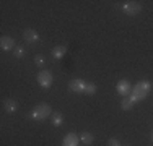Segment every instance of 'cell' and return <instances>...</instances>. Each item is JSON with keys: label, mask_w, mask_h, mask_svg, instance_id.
Listing matches in <instances>:
<instances>
[{"label": "cell", "mask_w": 153, "mask_h": 146, "mask_svg": "<svg viewBox=\"0 0 153 146\" xmlns=\"http://www.w3.org/2000/svg\"><path fill=\"white\" fill-rule=\"evenodd\" d=\"M152 89V85L150 81H147V80H142V81H138L135 86L132 88V91H130V99L134 102H138V101H143L145 97L148 96V93H150Z\"/></svg>", "instance_id": "6da1fadb"}, {"label": "cell", "mask_w": 153, "mask_h": 146, "mask_svg": "<svg viewBox=\"0 0 153 146\" xmlns=\"http://www.w3.org/2000/svg\"><path fill=\"white\" fill-rule=\"evenodd\" d=\"M49 115H52V107H51L47 102H41V104H38L34 109H33V112H31V117L34 120H38V122L46 120Z\"/></svg>", "instance_id": "7a4b0ae2"}, {"label": "cell", "mask_w": 153, "mask_h": 146, "mask_svg": "<svg viewBox=\"0 0 153 146\" xmlns=\"http://www.w3.org/2000/svg\"><path fill=\"white\" fill-rule=\"evenodd\" d=\"M142 3L140 2H134V0H129V2H124L122 3V10L126 12L127 15H130V16H134V15H138L142 12Z\"/></svg>", "instance_id": "3957f363"}, {"label": "cell", "mask_w": 153, "mask_h": 146, "mask_svg": "<svg viewBox=\"0 0 153 146\" xmlns=\"http://www.w3.org/2000/svg\"><path fill=\"white\" fill-rule=\"evenodd\" d=\"M36 80H38L39 86L42 88H51V85H52V73H51L49 70H41L38 73V76H36Z\"/></svg>", "instance_id": "277c9868"}, {"label": "cell", "mask_w": 153, "mask_h": 146, "mask_svg": "<svg viewBox=\"0 0 153 146\" xmlns=\"http://www.w3.org/2000/svg\"><path fill=\"white\" fill-rule=\"evenodd\" d=\"M85 86H86V83L80 78H74L68 81V89L72 93H85Z\"/></svg>", "instance_id": "5b68a950"}, {"label": "cell", "mask_w": 153, "mask_h": 146, "mask_svg": "<svg viewBox=\"0 0 153 146\" xmlns=\"http://www.w3.org/2000/svg\"><path fill=\"white\" fill-rule=\"evenodd\" d=\"M116 91L126 97V96H129V94H130L132 86H130V83L127 81V80H121V81H117V85H116Z\"/></svg>", "instance_id": "8992f818"}, {"label": "cell", "mask_w": 153, "mask_h": 146, "mask_svg": "<svg viewBox=\"0 0 153 146\" xmlns=\"http://www.w3.org/2000/svg\"><path fill=\"white\" fill-rule=\"evenodd\" d=\"M23 39L30 44H36V42H39V34L36 32V29L28 28V29H25V32H23Z\"/></svg>", "instance_id": "52a82bcc"}, {"label": "cell", "mask_w": 153, "mask_h": 146, "mask_svg": "<svg viewBox=\"0 0 153 146\" xmlns=\"http://www.w3.org/2000/svg\"><path fill=\"white\" fill-rule=\"evenodd\" d=\"M78 136L75 135V131H70V133H67L64 136V140H62V146H78Z\"/></svg>", "instance_id": "ba28073f"}, {"label": "cell", "mask_w": 153, "mask_h": 146, "mask_svg": "<svg viewBox=\"0 0 153 146\" xmlns=\"http://www.w3.org/2000/svg\"><path fill=\"white\" fill-rule=\"evenodd\" d=\"M0 47H2L3 50H12L15 49V39L10 38V36H2V39H0Z\"/></svg>", "instance_id": "9c48e42d"}, {"label": "cell", "mask_w": 153, "mask_h": 146, "mask_svg": "<svg viewBox=\"0 0 153 146\" xmlns=\"http://www.w3.org/2000/svg\"><path fill=\"white\" fill-rule=\"evenodd\" d=\"M65 54H67V46H56L52 49V52H51V55L54 58H57V60H60Z\"/></svg>", "instance_id": "30bf717a"}, {"label": "cell", "mask_w": 153, "mask_h": 146, "mask_svg": "<svg viewBox=\"0 0 153 146\" xmlns=\"http://www.w3.org/2000/svg\"><path fill=\"white\" fill-rule=\"evenodd\" d=\"M80 141H82L83 145H86V146L93 145V141H94L93 133H90V131H83V133L80 135Z\"/></svg>", "instance_id": "8fae6325"}, {"label": "cell", "mask_w": 153, "mask_h": 146, "mask_svg": "<svg viewBox=\"0 0 153 146\" xmlns=\"http://www.w3.org/2000/svg\"><path fill=\"white\" fill-rule=\"evenodd\" d=\"M3 107H5L7 112H15L18 109V102L15 99H5L3 101Z\"/></svg>", "instance_id": "7c38bea8"}, {"label": "cell", "mask_w": 153, "mask_h": 146, "mask_svg": "<svg viewBox=\"0 0 153 146\" xmlns=\"http://www.w3.org/2000/svg\"><path fill=\"white\" fill-rule=\"evenodd\" d=\"M51 122H52L54 127H60L62 123H64V115H62L60 112H54V114L51 115Z\"/></svg>", "instance_id": "4fadbf2b"}, {"label": "cell", "mask_w": 153, "mask_h": 146, "mask_svg": "<svg viewBox=\"0 0 153 146\" xmlns=\"http://www.w3.org/2000/svg\"><path fill=\"white\" fill-rule=\"evenodd\" d=\"M134 102L132 99H130V96H126V97H122V102H121V107L124 109V111H130V109L134 107Z\"/></svg>", "instance_id": "5bb4252c"}, {"label": "cell", "mask_w": 153, "mask_h": 146, "mask_svg": "<svg viewBox=\"0 0 153 146\" xmlns=\"http://www.w3.org/2000/svg\"><path fill=\"white\" fill-rule=\"evenodd\" d=\"M96 93V85L94 83H86V86H85V94H88V96H93V94Z\"/></svg>", "instance_id": "9a60e30c"}, {"label": "cell", "mask_w": 153, "mask_h": 146, "mask_svg": "<svg viewBox=\"0 0 153 146\" xmlns=\"http://www.w3.org/2000/svg\"><path fill=\"white\" fill-rule=\"evenodd\" d=\"M13 55H15L16 58H21L25 55V49H23V47H20V46H16L15 49H13Z\"/></svg>", "instance_id": "2e32d148"}, {"label": "cell", "mask_w": 153, "mask_h": 146, "mask_svg": "<svg viewBox=\"0 0 153 146\" xmlns=\"http://www.w3.org/2000/svg\"><path fill=\"white\" fill-rule=\"evenodd\" d=\"M34 63L38 65V67H44V57H42V55H36L34 57Z\"/></svg>", "instance_id": "e0dca14e"}, {"label": "cell", "mask_w": 153, "mask_h": 146, "mask_svg": "<svg viewBox=\"0 0 153 146\" xmlns=\"http://www.w3.org/2000/svg\"><path fill=\"white\" fill-rule=\"evenodd\" d=\"M108 146H121V141H119V140H116V138H109Z\"/></svg>", "instance_id": "ac0fdd59"}, {"label": "cell", "mask_w": 153, "mask_h": 146, "mask_svg": "<svg viewBox=\"0 0 153 146\" xmlns=\"http://www.w3.org/2000/svg\"><path fill=\"white\" fill-rule=\"evenodd\" d=\"M152 141H153V131H152Z\"/></svg>", "instance_id": "d6986e66"}]
</instances>
